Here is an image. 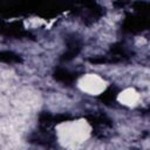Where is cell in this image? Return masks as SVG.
I'll use <instances>...</instances> for the list:
<instances>
[{"instance_id": "6da1fadb", "label": "cell", "mask_w": 150, "mask_h": 150, "mask_svg": "<svg viewBox=\"0 0 150 150\" xmlns=\"http://www.w3.org/2000/svg\"><path fill=\"white\" fill-rule=\"evenodd\" d=\"M91 130L86 118L63 121L55 127L57 142L67 150H79L91 136Z\"/></svg>"}, {"instance_id": "7a4b0ae2", "label": "cell", "mask_w": 150, "mask_h": 150, "mask_svg": "<svg viewBox=\"0 0 150 150\" xmlns=\"http://www.w3.org/2000/svg\"><path fill=\"white\" fill-rule=\"evenodd\" d=\"M77 87L81 91H83L88 95L97 96V95L102 94L103 91H105V89L108 87V82L100 75L89 73V74L82 75L79 79Z\"/></svg>"}, {"instance_id": "3957f363", "label": "cell", "mask_w": 150, "mask_h": 150, "mask_svg": "<svg viewBox=\"0 0 150 150\" xmlns=\"http://www.w3.org/2000/svg\"><path fill=\"white\" fill-rule=\"evenodd\" d=\"M117 101L124 107H135L139 101V94L135 88H125L117 95Z\"/></svg>"}]
</instances>
